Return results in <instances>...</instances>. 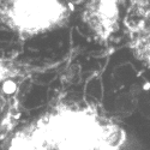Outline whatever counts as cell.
Returning <instances> with one entry per match:
<instances>
[{"label":"cell","instance_id":"cell-1","mask_svg":"<svg viewBox=\"0 0 150 150\" xmlns=\"http://www.w3.org/2000/svg\"><path fill=\"white\" fill-rule=\"evenodd\" d=\"M71 16L65 0H0L3 25L21 40H30L66 25Z\"/></svg>","mask_w":150,"mask_h":150},{"label":"cell","instance_id":"cell-2","mask_svg":"<svg viewBox=\"0 0 150 150\" xmlns=\"http://www.w3.org/2000/svg\"><path fill=\"white\" fill-rule=\"evenodd\" d=\"M124 27L133 55L150 69V0H131Z\"/></svg>","mask_w":150,"mask_h":150},{"label":"cell","instance_id":"cell-3","mask_svg":"<svg viewBox=\"0 0 150 150\" xmlns=\"http://www.w3.org/2000/svg\"><path fill=\"white\" fill-rule=\"evenodd\" d=\"M120 0H88L82 21L98 41L107 42L119 29Z\"/></svg>","mask_w":150,"mask_h":150},{"label":"cell","instance_id":"cell-4","mask_svg":"<svg viewBox=\"0 0 150 150\" xmlns=\"http://www.w3.org/2000/svg\"><path fill=\"white\" fill-rule=\"evenodd\" d=\"M138 108L142 110V113L150 118V84L143 89L141 97L138 100Z\"/></svg>","mask_w":150,"mask_h":150}]
</instances>
